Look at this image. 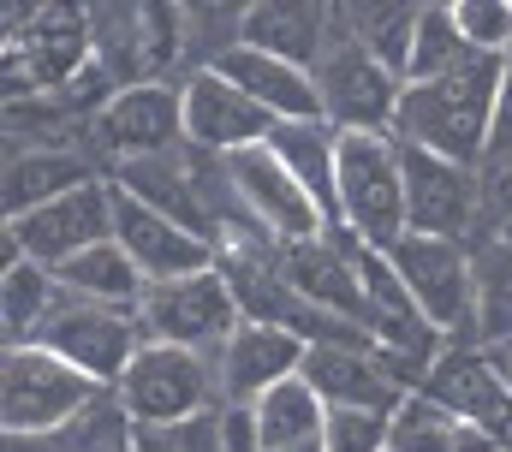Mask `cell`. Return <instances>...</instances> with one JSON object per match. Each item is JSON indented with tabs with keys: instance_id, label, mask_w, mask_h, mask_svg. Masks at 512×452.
Listing matches in <instances>:
<instances>
[{
	"instance_id": "1",
	"label": "cell",
	"mask_w": 512,
	"mask_h": 452,
	"mask_svg": "<svg viewBox=\"0 0 512 452\" xmlns=\"http://www.w3.org/2000/svg\"><path fill=\"white\" fill-rule=\"evenodd\" d=\"M507 60H477L441 84H405V102L393 119V137L429 155H447L459 167L489 161V125H495V96H501Z\"/></svg>"
},
{
	"instance_id": "2",
	"label": "cell",
	"mask_w": 512,
	"mask_h": 452,
	"mask_svg": "<svg viewBox=\"0 0 512 452\" xmlns=\"http://www.w3.org/2000/svg\"><path fill=\"white\" fill-rule=\"evenodd\" d=\"M340 232L370 250H393L411 232L393 131H340Z\"/></svg>"
},
{
	"instance_id": "3",
	"label": "cell",
	"mask_w": 512,
	"mask_h": 452,
	"mask_svg": "<svg viewBox=\"0 0 512 452\" xmlns=\"http://www.w3.org/2000/svg\"><path fill=\"white\" fill-rule=\"evenodd\" d=\"M96 399H108V387H96L66 357L42 345H6L0 357V429L6 435H54L78 423Z\"/></svg>"
},
{
	"instance_id": "4",
	"label": "cell",
	"mask_w": 512,
	"mask_h": 452,
	"mask_svg": "<svg viewBox=\"0 0 512 452\" xmlns=\"http://www.w3.org/2000/svg\"><path fill=\"white\" fill-rule=\"evenodd\" d=\"M114 399L131 417V429H161V423H185V417L221 411V375H215V357H197V351L149 339L131 357V369L120 375Z\"/></svg>"
},
{
	"instance_id": "5",
	"label": "cell",
	"mask_w": 512,
	"mask_h": 452,
	"mask_svg": "<svg viewBox=\"0 0 512 452\" xmlns=\"http://www.w3.org/2000/svg\"><path fill=\"white\" fill-rule=\"evenodd\" d=\"M387 262L399 268L405 292L417 298V310L429 316V328L447 339H471L477 345V262L471 244L459 238H429V232H405Z\"/></svg>"
},
{
	"instance_id": "6",
	"label": "cell",
	"mask_w": 512,
	"mask_h": 452,
	"mask_svg": "<svg viewBox=\"0 0 512 452\" xmlns=\"http://www.w3.org/2000/svg\"><path fill=\"white\" fill-rule=\"evenodd\" d=\"M310 78H316L328 125H340V131H393L399 102H405V78L387 72L364 42L346 36V18H340L334 42H328V54L316 60Z\"/></svg>"
},
{
	"instance_id": "7",
	"label": "cell",
	"mask_w": 512,
	"mask_h": 452,
	"mask_svg": "<svg viewBox=\"0 0 512 452\" xmlns=\"http://www.w3.org/2000/svg\"><path fill=\"white\" fill-rule=\"evenodd\" d=\"M42 351L66 357L72 369H84L96 387H120V375L131 369V357L149 345V328L137 310H108V304H84V298H60V310L42 322L36 334Z\"/></svg>"
},
{
	"instance_id": "8",
	"label": "cell",
	"mask_w": 512,
	"mask_h": 452,
	"mask_svg": "<svg viewBox=\"0 0 512 452\" xmlns=\"http://www.w3.org/2000/svg\"><path fill=\"white\" fill-rule=\"evenodd\" d=\"M143 328L161 345H179V351H197V357H221L227 339L239 334V298L227 286L221 268L209 274H191V280H167V286H149L143 298Z\"/></svg>"
},
{
	"instance_id": "9",
	"label": "cell",
	"mask_w": 512,
	"mask_h": 452,
	"mask_svg": "<svg viewBox=\"0 0 512 452\" xmlns=\"http://www.w3.org/2000/svg\"><path fill=\"white\" fill-rule=\"evenodd\" d=\"M0 238L18 244L42 268H66L72 256H84V250L114 238V179H90V185H78V191H66V197L6 221Z\"/></svg>"
},
{
	"instance_id": "10",
	"label": "cell",
	"mask_w": 512,
	"mask_h": 452,
	"mask_svg": "<svg viewBox=\"0 0 512 452\" xmlns=\"http://www.w3.org/2000/svg\"><path fill=\"white\" fill-rule=\"evenodd\" d=\"M399 167H405V221H411V232L459 238V244L477 238V226H483V167H459V161L411 149V143H399Z\"/></svg>"
},
{
	"instance_id": "11",
	"label": "cell",
	"mask_w": 512,
	"mask_h": 452,
	"mask_svg": "<svg viewBox=\"0 0 512 452\" xmlns=\"http://www.w3.org/2000/svg\"><path fill=\"white\" fill-rule=\"evenodd\" d=\"M221 161H227V179H233L245 215L256 221V232L268 244H310V238L328 232L322 209L310 203V191L292 179V167L268 143L262 149H239V155H221Z\"/></svg>"
},
{
	"instance_id": "12",
	"label": "cell",
	"mask_w": 512,
	"mask_h": 452,
	"mask_svg": "<svg viewBox=\"0 0 512 452\" xmlns=\"http://www.w3.org/2000/svg\"><path fill=\"white\" fill-rule=\"evenodd\" d=\"M90 149L108 155L114 167L167 155V149H185V90L179 84H131V90H120L108 108L96 113Z\"/></svg>"
},
{
	"instance_id": "13",
	"label": "cell",
	"mask_w": 512,
	"mask_h": 452,
	"mask_svg": "<svg viewBox=\"0 0 512 452\" xmlns=\"http://www.w3.org/2000/svg\"><path fill=\"white\" fill-rule=\"evenodd\" d=\"M423 399H435V405H441L453 423H465V429H483V435L512 441V381L501 375L495 351H483V345H471V339H453V345L435 357Z\"/></svg>"
},
{
	"instance_id": "14",
	"label": "cell",
	"mask_w": 512,
	"mask_h": 452,
	"mask_svg": "<svg viewBox=\"0 0 512 452\" xmlns=\"http://www.w3.org/2000/svg\"><path fill=\"white\" fill-rule=\"evenodd\" d=\"M274 262H280V274H286L322 316H340V322H352V328L370 334V304H364V274H358V238L322 232V238H310V244H274Z\"/></svg>"
},
{
	"instance_id": "15",
	"label": "cell",
	"mask_w": 512,
	"mask_h": 452,
	"mask_svg": "<svg viewBox=\"0 0 512 452\" xmlns=\"http://www.w3.org/2000/svg\"><path fill=\"white\" fill-rule=\"evenodd\" d=\"M114 238H120V250L137 262V274L149 286H167V280H191V274L221 268V250L209 238H197L191 226L167 221V215H155L149 203H137L126 191H114Z\"/></svg>"
},
{
	"instance_id": "16",
	"label": "cell",
	"mask_w": 512,
	"mask_h": 452,
	"mask_svg": "<svg viewBox=\"0 0 512 452\" xmlns=\"http://www.w3.org/2000/svg\"><path fill=\"white\" fill-rule=\"evenodd\" d=\"M108 179H114V191L149 203V209L167 215V221L191 226L197 238H209V244L221 250V226L209 215V191H203V155H197L191 143H185V149H167V155H149V161H126V167H114Z\"/></svg>"
},
{
	"instance_id": "17",
	"label": "cell",
	"mask_w": 512,
	"mask_h": 452,
	"mask_svg": "<svg viewBox=\"0 0 512 452\" xmlns=\"http://www.w3.org/2000/svg\"><path fill=\"white\" fill-rule=\"evenodd\" d=\"M179 90H185V143L203 155H239L274 137V119L245 90H233L221 72H191L179 78Z\"/></svg>"
},
{
	"instance_id": "18",
	"label": "cell",
	"mask_w": 512,
	"mask_h": 452,
	"mask_svg": "<svg viewBox=\"0 0 512 452\" xmlns=\"http://www.w3.org/2000/svg\"><path fill=\"white\" fill-rule=\"evenodd\" d=\"M304 381L322 393L328 411H376L399 417V405L411 399L393 369L382 363V345H316L304 357Z\"/></svg>"
},
{
	"instance_id": "19",
	"label": "cell",
	"mask_w": 512,
	"mask_h": 452,
	"mask_svg": "<svg viewBox=\"0 0 512 452\" xmlns=\"http://www.w3.org/2000/svg\"><path fill=\"white\" fill-rule=\"evenodd\" d=\"M304 357H310V345L298 334L268 328V322H239V334L227 339V351L215 357L221 405H256L268 387L304 375Z\"/></svg>"
},
{
	"instance_id": "20",
	"label": "cell",
	"mask_w": 512,
	"mask_h": 452,
	"mask_svg": "<svg viewBox=\"0 0 512 452\" xmlns=\"http://www.w3.org/2000/svg\"><path fill=\"white\" fill-rule=\"evenodd\" d=\"M334 30H340V6H322V0H256L245 12V42L304 72H316Z\"/></svg>"
},
{
	"instance_id": "21",
	"label": "cell",
	"mask_w": 512,
	"mask_h": 452,
	"mask_svg": "<svg viewBox=\"0 0 512 452\" xmlns=\"http://www.w3.org/2000/svg\"><path fill=\"white\" fill-rule=\"evenodd\" d=\"M90 179H108L102 173V155L90 143H60V149H30V155H6V179H0V203H6V221L90 185Z\"/></svg>"
},
{
	"instance_id": "22",
	"label": "cell",
	"mask_w": 512,
	"mask_h": 452,
	"mask_svg": "<svg viewBox=\"0 0 512 452\" xmlns=\"http://www.w3.org/2000/svg\"><path fill=\"white\" fill-rule=\"evenodd\" d=\"M215 72H221L233 90H245V96H251L274 125L328 119V113H322V96H316V78H310L304 66H286V60H274V54L251 48V42H245V48H233Z\"/></svg>"
},
{
	"instance_id": "23",
	"label": "cell",
	"mask_w": 512,
	"mask_h": 452,
	"mask_svg": "<svg viewBox=\"0 0 512 452\" xmlns=\"http://www.w3.org/2000/svg\"><path fill=\"white\" fill-rule=\"evenodd\" d=\"M268 149L292 167V179L310 191V203L322 209L328 232H340V125L328 119H298V125H274Z\"/></svg>"
},
{
	"instance_id": "24",
	"label": "cell",
	"mask_w": 512,
	"mask_h": 452,
	"mask_svg": "<svg viewBox=\"0 0 512 452\" xmlns=\"http://www.w3.org/2000/svg\"><path fill=\"white\" fill-rule=\"evenodd\" d=\"M251 411H256V429H262V452H322L328 405L304 375L268 387Z\"/></svg>"
},
{
	"instance_id": "25",
	"label": "cell",
	"mask_w": 512,
	"mask_h": 452,
	"mask_svg": "<svg viewBox=\"0 0 512 452\" xmlns=\"http://www.w3.org/2000/svg\"><path fill=\"white\" fill-rule=\"evenodd\" d=\"M54 274H60L66 298H84V304L143 310V298H149V280L137 274V262L120 250V238H108V244H96V250L72 256V262H66V268H54Z\"/></svg>"
},
{
	"instance_id": "26",
	"label": "cell",
	"mask_w": 512,
	"mask_h": 452,
	"mask_svg": "<svg viewBox=\"0 0 512 452\" xmlns=\"http://www.w3.org/2000/svg\"><path fill=\"white\" fill-rule=\"evenodd\" d=\"M60 298H66V286L54 268H42L30 256L6 262L0 268V334H6V345H36L42 322L60 310Z\"/></svg>"
},
{
	"instance_id": "27",
	"label": "cell",
	"mask_w": 512,
	"mask_h": 452,
	"mask_svg": "<svg viewBox=\"0 0 512 452\" xmlns=\"http://www.w3.org/2000/svg\"><path fill=\"white\" fill-rule=\"evenodd\" d=\"M471 262H477V345L483 351H507L512 345V238H471Z\"/></svg>"
},
{
	"instance_id": "28",
	"label": "cell",
	"mask_w": 512,
	"mask_h": 452,
	"mask_svg": "<svg viewBox=\"0 0 512 452\" xmlns=\"http://www.w3.org/2000/svg\"><path fill=\"white\" fill-rule=\"evenodd\" d=\"M346 18V36L364 42L387 72H411V48H417V24H423V6H399V0H358V6H340Z\"/></svg>"
},
{
	"instance_id": "29",
	"label": "cell",
	"mask_w": 512,
	"mask_h": 452,
	"mask_svg": "<svg viewBox=\"0 0 512 452\" xmlns=\"http://www.w3.org/2000/svg\"><path fill=\"white\" fill-rule=\"evenodd\" d=\"M6 452H131V417L108 393L78 423H66L54 435H6Z\"/></svg>"
},
{
	"instance_id": "30",
	"label": "cell",
	"mask_w": 512,
	"mask_h": 452,
	"mask_svg": "<svg viewBox=\"0 0 512 452\" xmlns=\"http://www.w3.org/2000/svg\"><path fill=\"white\" fill-rule=\"evenodd\" d=\"M477 60H489V54H477V48L465 42L453 6H423V24H417V48H411L405 84H441V78H453V72H465V66H477Z\"/></svg>"
},
{
	"instance_id": "31",
	"label": "cell",
	"mask_w": 512,
	"mask_h": 452,
	"mask_svg": "<svg viewBox=\"0 0 512 452\" xmlns=\"http://www.w3.org/2000/svg\"><path fill=\"white\" fill-rule=\"evenodd\" d=\"M245 12L251 6H209V0L185 6V66H179V78L215 72L233 48H245Z\"/></svg>"
},
{
	"instance_id": "32",
	"label": "cell",
	"mask_w": 512,
	"mask_h": 452,
	"mask_svg": "<svg viewBox=\"0 0 512 452\" xmlns=\"http://www.w3.org/2000/svg\"><path fill=\"white\" fill-rule=\"evenodd\" d=\"M459 429H465V423H453L435 399L411 393V399L399 405L393 429H387V452H459Z\"/></svg>"
},
{
	"instance_id": "33",
	"label": "cell",
	"mask_w": 512,
	"mask_h": 452,
	"mask_svg": "<svg viewBox=\"0 0 512 452\" xmlns=\"http://www.w3.org/2000/svg\"><path fill=\"white\" fill-rule=\"evenodd\" d=\"M465 42L489 60H512V0H453Z\"/></svg>"
},
{
	"instance_id": "34",
	"label": "cell",
	"mask_w": 512,
	"mask_h": 452,
	"mask_svg": "<svg viewBox=\"0 0 512 452\" xmlns=\"http://www.w3.org/2000/svg\"><path fill=\"white\" fill-rule=\"evenodd\" d=\"M131 452H221V417H185V423H161V429H131Z\"/></svg>"
},
{
	"instance_id": "35",
	"label": "cell",
	"mask_w": 512,
	"mask_h": 452,
	"mask_svg": "<svg viewBox=\"0 0 512 452\" xmlns=\"http://www.w3.org/2000/svg\"><path fill=\"white\" fill-rule=\"evenodd\" d=\"M387 429L393 417H376V411H328L322 452H387Z\"/></svg>"
},
{
	"instance_id": "36",
	"label": "cell",
	"mask_w": 512,
	"mask_h": 452,
	"mask_svg": "<svg viewBox=\"0 0 512 452\" xmlns=\"http://www.w3.org/2000/svg\"><path fill=\"white\" fill-rule=\"evenodd\" d=\"M483 232L512 238V161H489L483 167V226H477V238Z\"/></svg>"
},
{
	"instance_id": "37",
	"label": "cell",
	"mask_w": 512,
	"mask_h": 452,
	"mask_svg": "<svg viewBox=\"0 0 512 452\" xmlns=\"http://www.w3.org/2000/svg\"><path fill=\"white\" fill-rule=\"evenodd\" d=\"M221 452H262V429H256L251 405H221Z\"/></svg>"
},
{
	"instance_id": "38",
	"label": "cell",
	"mask_w": 512,
	"mask_h": 452,
	"mask_svg": "<svg viewBox=\"0 0 512 452\" xmlns=\"http://www.w3.org/2000/svg\"><path fill=\"white\" fill-rule=\"evenodd\" d=\"M489 161H512V60L501 72V96H495V125H489ZM483 161V167H489Z\"/></svg>"
},
{
	"instance_id": "39",
	"label": "cell",
	"mask_w": 512,
	"mask_h": 452,
	"mask_svg": "<svg viewBox=\"0 0 512 452\" xmlns=\"http://www.w3.org/2000/svg\"><path fill=\"white\" fill-rule=\"evenodd\" d=\"M459 452H512V441L483 435V429H459Z\"/></svg>"
},
{
	"instance_id": "40",
	"label": "cell",
	"mask_w": 512,
	"mask_h": 452,
	"mask_svg": "<svg viewBox=\"0 0 512 452\" xmlns=\"http://www.w3.org/2000/svg\"><path fill=\"white\" fill-rule=\"evenodd\" d=\"M495 363H501V375L512 381V345H507V351H495Z\"/></svg>"
}]
</instances>
